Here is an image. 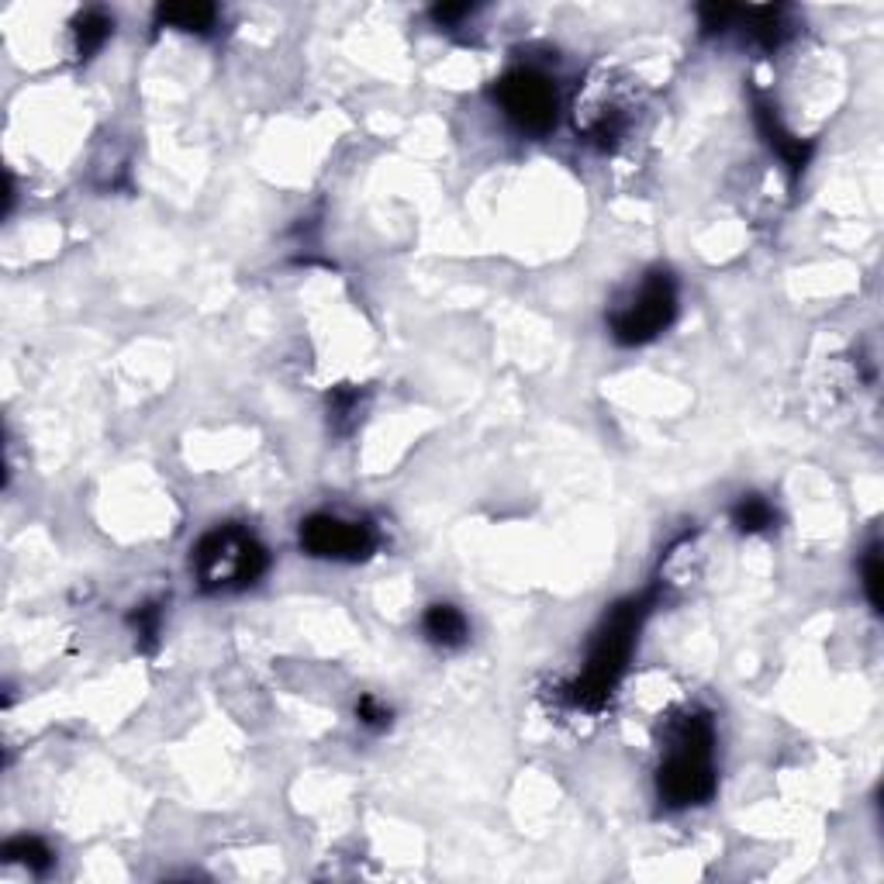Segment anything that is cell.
Masks as SVG:
<instances>
[{"label": "cell", "mask_w": 884, "mask_h": 884, "mask_svg": "<svg viewBox=\"0 0 884 884\" xmlns=\"http://www.w3.org/2000/svg\"><path fill=\"white\" fill-rule=\"evenodd\" d=\"M647 612H650V598H629L601 619V625L594 629L581 678L567 684V698L574 709L598 712L601 705L612 698L619 678L625 674V667L632 660Z\"/></svg>", "instance_id": "cell-1"}, {"label": "cell", "mask_w": 884, "mask_h": 884, "mask_svg": "<svg viewBox=\"0 0 884 884\" xmlns=\"http://www.w3.org/2000/svg\"><path fill=\"white\" fill-rule=\"evenodd\" d=\"M716 729L709 716H684L667 732L657 791L667 808H691L716 795Z\"/></svg>", "instance_id": "cell-2"}, {"label": "cell", "mask_w": 884, "mask_h": 884, "mask_svg": "<svg viewBox=\"0 0 884 884\" xmlns=\"http://www.w3.org/2000/svg\"><path fill=\"white\" fill-rule=\"evenodd\" d=\"M270 567L266 546L235 522L211 528L194 546V577L201 591H242L253 587Z\"/></svg>", "instance_id": "cell-3"}, {"label": "cell", "mask_w": 884, "mask_h": 884, "mask_svg": "<svg viewBox=\"0 0 884 884\" xmlns=\"http://www.w3.org/2000/svg\"><path fill=\"white\" fill-rule=\"evenodd\" d=\"M678 314V280L670 270L657 266L650 270L629 298H622L612 314L609 329L612 339L622 346H643L657 339Z\"/></svg>", "instance_id": "cell-4"}, {"label": "cell", "mask_w": 884, "mask_h": 884, "mask_svg": "<svg viewBox=\"0 0 884 884\" xmlns=\"http://www.w3.org/2000/svg\"><path fill=\"white\" fill-rule=\"evenodd\" d=\"M494 100H498L505 118L528 135H546L560 115L556 84L533 66L508 69L498 87H494Z\"/></svg>", "instance_id": "cell-5"}, {"label": "cell", "mask_w": 884, "mask_h": 884, "mask_svg": "<svg viewBox=\"0 0 884 884\" xmlns=\"http://www.w3.org/2000/svg\"><path fill=\"white\" fill-rule=\"evenodd\" d=\"M373 525L357 518H339L329 512L308 515L301 522V550L318 560H339V563H360L377 550Z\"/></svg>", "instance_id": "cell-6"}, {"label": "cell", "mask_w": 884, "mask_h": 884, "mask_svg": "<svg viewBox=\"0 0 884 884\" xmlns=\"http://www.w3.org/2000/svg\"><path fill=\"white\" fill-rule=\"evenodd\" d=\"M754 122H757L760 135L770 143V149H774L777 156H781V159L788 163V169L798 176V173L808 166L812 146L802 143V138H798L795 132L785 128V122H781V115H777V108H774V104H770L767 97H760V94H754Z\"/></svg>", "instance_id": "cell-7"}, {"label": "cell", "mask_w": 884, "mask_h": 884, "mask_svg": "<svg viewBox=\"0 0 884 884\" xmlns=\"http://www.w3.org/2000/svg\"><path fill=\"white\" fill-rule=\"evenodd\" d=\"M421 632H426V640L443 647V650H456L467 643L470 635V622L467 615L459 612L456 605H429L426 615H421Z\"/></svg>", "instance_id": "cell-8"}, {"label": "cell", "mask_w": 884, "mask_h": 884, "mask_svg": "<svg viewBox=\"0 0 884 884\" xmlns=\"http://www.w3.org/2000/svg\"><path fill=\"white\" fill-rule=\"evenodd\" d=\"M739 18L764 49H777L791 35L788 8H739Z\"/></svg>", "instance_id": "cell-9"}, {"label": "cell", "mask_w": 884, "mask_h": 884, "mask_svg": "<svg viewBox=\"0 0 884 884\" xmlns=\"http://www.w3.org/2000/svg\"><path fill=\"white\" fill-rule=\"evenodd\" d=\"M111 31H115V18H108L104 11H84L77 14L74 21V46H77V56L80 59H90L94 52L104 49V42L111 39Z\"/></svg>", "instance_id": "cell-10"}, {"label": "cell", "mask_w": 884, "mask_h": 884, "mask_svg": "<svg viewBox=\"0 0 884 884\" xmlns=\"http://www.w3.org/2000/svg\"><path fill=\"white\" fill-rule=\"evenodd\" d=\"M218 21V8L211 4H163L156 8V25H169L181 31H197L207 35Z\"/></svg>", "instance_id": "cell-11"}, {"label": "cell", "mask_w": 884, "mask_h": 884, "mask_svg": "<svg viewBox=\"0 0 884 884\" xmlns=\"http://www.w3.org/2000/svg\"><path fill=\"white\" fill-rule=\"evenodd\" d=\"M774 522H777V508L764 498V494H742L732 505V525L747 536L767 533Z\"/></svg>", "instance_id": "cell-12"}, {"label": "cell", "mask_w": 884, "mask_h": 884, "mask_svg": "<svg viewBox=\"0 0 884 884\" xmlns=\"http://www.w3.org/2000/svg\"><path fill=\"white\" fill-rule=\"evenodd\" d=\"M4 857L11 864H21V867L35 871V874H46L52 867V861H56V854L49 851V843L39 839V836H18V839H11L4 846Z\"/></svg>", "instance_id": "cell-13"}, {"label": "cell", "mask_w": 884, "mask_h": 884, "mask_svg": "<svg viewBox=\"0 0 884 884\" xmlns=\"http://www.w3.org/2000/svg\"><path fill=\"white\" fill-rule=\"evenodd\" d=\"M360 411H363V391H357V387H339L329 398V426L339 436H346L360 421Z\"/></svg>", "instance_id": "cell-14"}, {"label": "cell", "mask_w": 884, "mask_h": 884, "mask_svg": "<svg viewBox=\"0 0 884 884\" xmlns=\"http://www.w3.org/2000/svg\"><path fill=\"white\" fill-rule=\"evenodd\" d=\"M128 625L135 629V640L143 650H153L156 640H159V629H163V609L159 605H143L128 615Z\"/></svg>", "instance_id": "cell-15"}, {"label": "cell", "mask_w": 884, "mask_h": 884, "mask_svg": "<svg viewBox=\"0 0 884 884\" xmlns=\"http://www.w3.org/2000/svg\"><path fill=\"white\" fill-rule=\"evenodd\" d=\"M881 546L874 543L867 553H864V563H861V577H864V591H867V601L881 612Z\"/></svg>", "instance_id": "cell-16"}, {"label": "cell", "mask_w": 884, "mask_h": 884, "mask_svg": "<svg viewBox=\"0 0 884 884\" xmlns=\"http://www.w3.org/2000/svg\"><path fill=\"white\" fill-rule=\"evenodd\" d=\"M357 719L363 726H370V729H387V726H391V709H387V705H380L373 694H363L357 701Z\"/></svg>", "instance_id": "cell-17"}, {"label": "cell", "mask_w": 884, "mask_h": 884, "mask_svg": "<svg viewBox=\"0 0 884 884\" xmlns=\"http://www.w3.org/2000/svg\"><path fill=\"white\" fill-rule=\"evenodd\" d=\"M474 8L470 4H439V8H433V21L436 25H456L459 18H467Z\"/></svg>", "instance_id": "cell-18"}]
</instances>
